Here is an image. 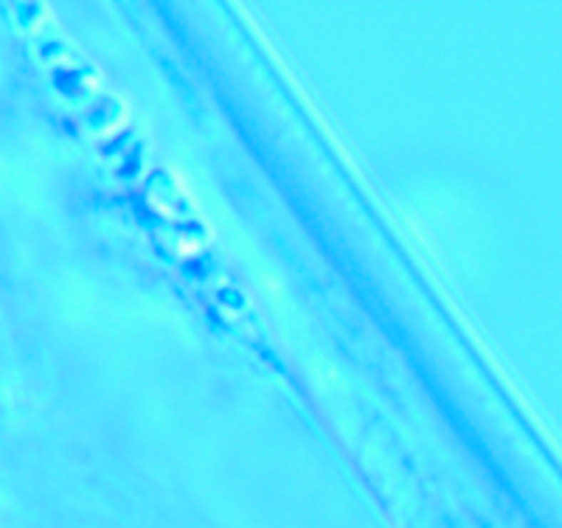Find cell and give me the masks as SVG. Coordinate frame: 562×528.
<instances>
[{
    "label": "cell",
    "instance_id": "obj_10",
    "mask_svg": "<svg viewBox=\"0 0 562 528\" xmlns=\"http://www.w3.org/2000/svg\"><path fill=\"white\" fill-rule=\"evenodd\" d=\"M217 301H220L223 307H228V309H242V307H245V295H242L239 290H234V287H223V290L217 293Z\"/></svg>",
    "mask_w": 562,
    "mask_h": 528
},
{
    "label": "cell",
    "instance_id": "obj_5",
    "mask_svg": "<svg viewBox=\"0 0 562 528\" xmlns=\"http://www.w3.org/2000/svg\"><path fill=\"white\" fill-rule=\"evenodd\" d=\"M183 273H186L188 278H194V281L211 278V275L217 273V259H214V253H197V256L186 259V262H183Z\"/></svg>",
    "mask_w": 562,
    "mask_h": 528
},
{
    "label": "cell",
    "instance_id": "obj_4",
    "mask_svg": "<svg viewBox=\"0 0 562 528\" xmlns=\"http://www.w3.org/2000/svg\"><path fill=\"white\" fill-rule=\"evenodd\" d=\"M133 141H136V130L127 127V130L116 132V135H110V138H101V141L96 143V149H98L101 158H121V155L133 146Z\"/></svg>",
    "mask_w": 562,
    "mask_h": 528
},
{
    "label": "cell",
    "instance_id": "obj_11",
    "mask_svg": "<svg viewBox=\"0 0 562 528\" xmlns=\"http://www.w3.org/2000/svg\"><path fill=\"white\" fill-rule=\"evenodd\" d=\"M56 124H59V130H65V135H71V138L79 135V121H73V118H56Z\"/></svg>",
    "mask_w": 562,
    "mask_h": 528
},
{
    "label": "cell",
    "instance_id": "obj_12",
    "mask_svg": "<svg viewBox=\"0 0 562 528\" xmlns=\"http://www.w3.org/2000/svg\"><path fill=\"white\" fill-rule=\"evenodd\" d=\"M172 203V211L175 214H191V205L186 203V197H175V200H169Z\"/></svg>",
    "mask_w": 562,
    "mask_h": 528
},
{
    "label": "cell",
    "instance_id": "obj_2",
    "mask_svg": "<svg viewBox=\"0 0 562 528\" xmlns=\"http://www.w3.org/2000/svg\"><path fill=\"white\" fill-rule=\"evenodd\" d=\"M121 98H116L113 93H98L82 107V124L91 132H107L121 118Z\"/></svg>",
    "mask_w": 562,
    "mask_h": 528
},
{
    "label": "cell",
    "instance_id": "obj_1",
    "mask_svg": "<svg viewBox=\"0 0 562 528\" xmlns=\"http://www.w3.org/2000/svg\"><path fill=\"white\" fill-rule=\"evenodd\" d=\"M85 73H91L88 68L79 71V68H71V65H53L48 79H51V90L68 101V104H88V96H91V88L85 82Z\"/></svg>",
    "mask_w": 562,
    "mask_h": 528
},
{
    "label": "cell",
    "instance_id": "obj_8",
    "mask_svg": "<svg viewBox=\"0 0 562 528\" xmlns=\"http://www.w3.org/2000/svg\"><path fill=\"white\" fill-rule=\"evenodd\" d=\"M14 14H17V26L31 29L37 23V17L43 14V6L40 3H14Z\"/></svg>",
    "mask_w": 562,
    "mask_h": 528
},
{
    "label": "cell",
    "instance_id": "obj_6",
    "mask_svg": "<svg viewBox=\"0 0 562 528\" xmlns=\"http://www.w3.org/2000/svg\"><path fill=\"white\" fill-rule=\"evenodd\" d=\"M169 230H172L178 239H183V242H200V239H205V236H208V228H205L200 220H194V217L175 220L172 225H169Z\"/></svg>",
    "mask_w": 562,
    "mask_h": 528
},
{
    "label": "cell",
    "instance_id": "obj_9",
    "mask_svg": "<svg viewBox=\"0 0 562 528\" xmlns=\"http://www.w3.org/2000/svg\"><path fill=\"white\" fill-rule=\"evenodd\" d=\"M133 214H136V220L140 222V225H149V228H155V225H160V217L143 203V200H138V197H133Z\"/></svg>",
    "mask_w": 562,
    "mask_h": 528
},
{
    "label": "cell",
    "instance_id": "obj_7",
    "mask_svg": "<svg viewBox=\"0 0 562 528\" xmlns=\"http://www.w3.org/2000/svg\"><path fill=\"white\" fill-rule=\"evenodd\" d=\"M65 51H68L65 40H59V37H46V40L37 43V59L46 62V65H51V62H56Z\"/></svg>",
    "mask_w": 562,
    "mask_h": 528
},
{
    "label": "cell",
    "instance_id": "obj_3",
    "mask_svg": "<svg viewBox=\"0 0 562 528\" xmlns=\"http://www.w3.org/2000/svg\"><path fill=\"white\" fill-rule=\"evenodd\" d=\"M143 152H146V143L138 141L133 143L124 155H121V163L116 166V180H136L143 169Z\"/></svg>",
    "mask_w": 562,
    "mask_h": 528
}]
</instances>
